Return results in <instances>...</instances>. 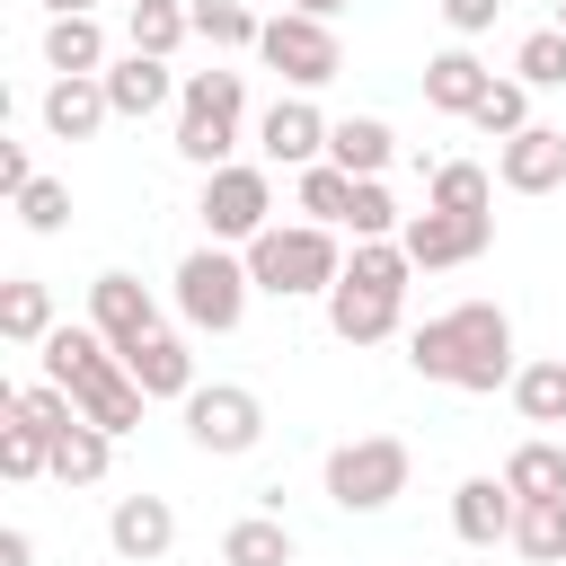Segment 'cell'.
I'll return each mask as SVG.
<instances>
[{"instance_id":"cell-17","label":"cell","mask_w":566,"mask_h":566,"mask_svg":"<svg viewBox=\"0 0 566 566\" xmlns=\"http://www.w3.org/2000/svg\"><path fill=\"white\" fill-rule=\"evenodd\" d=\"M513 513H522V495H513L504 478H460V486H451V531H460L469 548L513 539Z\"/></svg>"},{"instance_id":"cell-41","label":"cell","mask_w":566,"mask_h":566,"mask_svg":"<svg viewBox=\"0 0 566 566\" xmlns=\"http://www.w3.org/2000/svg\"><path fill=\"white\" fill-rule=\"evenodd\" d=\"M0 566H35V539L27 531H0Z\"/></svg>"},{"instance_id":"cell-42","label":"cell","mask_w":566,"mask_h":566,"mask_svg":"<svg viewBox=\"0 0 566 566\" xmlns=\"http://www.w3.org/2000/svg\"><path fill=\"white\" fill-rule=\"evenodd\" d=\"M292 9H301V18H327V27H336V18L354 9V0H292Z\"/></svg>"},{"instance_id":"cell-34","label":"cell","mask_w":566,"mask_h":566,"mask_svg":"<svg viewBox=\"0 0 566 566\" xmlns=\"http://www.w3.org/2000/svg\"><path fill=\"white\" fill-rule=\"evenodd\" d=\"M478 133H495V142H513L522 124H531V80H495L486 97H478V115H469Z\"/></svg>"},{"instance_id":"cell-9","label":"cell","mask_w":566,"mask_h":566,"mask_svg":"<svg viewBox=\"0 0 566 566\" xmlns=\"http://www.w3.org/2000/svg\"><path fill=\"white\" fill-rule=\"evenodd\" d=\"M256 53H265V71H283L292 88H327V80L345 71V44H336V27H327V18H301V9L265 18Z\"/></svg>"},{"instance_id":"cell-37","label":"cell","mask_w":566,"mask_h":566,"mask_svg":"<svg viewBox=\"0 0 566 566\" xmlns=\"http://www.w3.org/2000/svg\"><path fill=\"white\" fill-rule=\"evenodd\" d=\"M513 80H531V88H566V27H539V35H522V53H513Z\"/></svg>"},{"instance_id":"cell-4","label":"cell","mask_w":566,"mask_h":566,"mask_svg":"<svg viewBox=\"0 0 566 566\" xmlns=\"http://www.w3.org/2000/svg\"><path fill=\"white\" fill-rule=\"evenodd\" d=\"M239 115H248V80L239 71H195L186 88H177V159L186 168H221L230 150H239Z\"/></svg>"},{"instance_id":"cell-10","label":"cell","mask_w":566,"mask_h":566,"mask_svg":"<svg viewBox=\"0 0 566 566\" xmlns=\"http://www.w3.org/2000/svg\"><path fill=\"white\" fill-rule=\"evenodd\" d=\"M398 248H407L424 274H433V265H478V256L495 248V212H442V203H424V212H407Z\"/></svg>"},{"instance_id":"cell-25","label":"cell","mask_w":566,"mask_h":566,"mask_svg":"<svg viewBox=\"0 0 566 566\" xmlns=\"http://www.w3.org/2000/svg\"><path fill=\"white\" fill-rule=\"evenodd\" d=\"M0 336H9V345H44V336H53V292H44L35 274L0 283Z\"/></svg>"},{"instance_id":"cell-27","label":"cell","mask_w":566,"mask_h":566,"mask_svg":"<svg viewBox=\"0 0 566 566\" xmlns=\"http://www.w3.org/2000/svg\"><path fill=\"white\" fill-rule=\"evenodd\" d=\"M44 62L53 71H106V27L80 9V18H53L44 27Z\"/></svg>"},{"instance_id":"cell-31","label":"cell","mask_w":566,"mask_h":566,"mask_svg":"<svg viewBox=\"0 0 566 566\" xmlns=\"http://www.w3.org/2000/svg\"><path fill=\"white\" fill-rule=\"evenodd\" d=\"M513 407L531 424H566V363H522L513 371Z\"/></svg>"},{"instance_id":"cell-23","label":"cell","mask_w":566,"mask_h":566,"mask_svg":"<svg viewBox=\"0 0 566 566\" xmlns=\"http://www.w3.org/2000/svg\"><path fill=\"white\" fill-rule=\"evenodd\" d=\"M221 566H292V531L283 513H248L221 531Z\"/></svg>"},{"instance_id":"cell-3","label":"cell","mask_w":566,"mask_h":566,"mask_svg":"<svg viewBox=\"0 0 566 566\" xmlns=\"http://www.w3.org/2000/svg\"><path fill=\"white\" fill-rule=\"evenodd\" d=\"M248 274L274 301H310V292H336L345 256H336V230L327 221H265L248 239Z\"/></svg>"},{"instance_id":"cell-5","label":"cell","mask_w":566,"mask_h":566,"mask_svg":"<svg viewBox=\"0 0 566 566\" xmlns=\"http://www.w3.org/2000/svg\"><path fill=\"white\" fill-rule=\"evenodd\" d=\"M407 469H416V451L398 433H354V442L327 451V504L336 513H380V504L407 495Z\"/></svg>"},{"instance_id":"cell-35","label":"cell","mask_w":566,"mask_h":566,"mask_svg":"<svg viewBox=\"0 0 566 566\" xmlns=\"http://www.w3.org/2000/svg\"><path fill=\"white\" fill-rule=\"evenodd\" d=\"M9 203H18V221H27L35 239H53V230L71 221V186H62V177H27V186H18Z\"/></svg>"},{"instance_id":"cell-33","label":"cell","mask_w":566,"mask_h":566,"mask_svg":"<svg viewBox=\"0 0 566 566\" xmlns=\"http://www.w3.org/2000/svg\"><path fill=\"white\" fill-rule=\"evenodd\" d=\"M195 35H203L212 53H239V44H256V35H265V18H248L239 0H195Z\"/></svg>"},{"instance_id":"cell-20","label":"cell","mask_w":566,"mask_h":566,"mask_svg":"<svg viewBox=\"0 0 566 566\" xmlns=\"http://www.w3.org/2000/svg\"><path fill=\"white\" fill-rule=\"evenodd\" d=\"M124 363H133L142 398H195V354H186V336H168V327H159V336H142Z\"/></svg>"},{"instance_id":"cell-44","label":"cell","mask_w":566,"mask_h":566,"mask_svg":"<svg viewBox=\"0 0 566 566\" xmlns=\"http://www.w3.org/2000/svg\"><path fill=\"white\" fill-rule=\"evenodd\" d=\"M557 27H566V0H557Z\"/></svg>"},{"instance_id":"cell-26","label":"cell","mask_w":566,"mask_h":566,"mask_svg":"<svg viewBox=\"0 0 566 566\" xmlns=\"http://www.w3.org/2000/svg\"><path fill=\"white\" fill-rule=\"evenodd\" d=\"M186 35H195V9H177V0H133V18H124V44H133V53H159V62H168Z\"/></svg>"},{"instance_id":"cell-40","label":"cell","mask_w":566,"mask_h":566,"mask_svg":"<svg viewBox=\"0 0 566 566\" xmlns=\"http://www.w3.org/2000/svg\"><path fill=\"white\" fill-rule=\"evenodd\" d=\"M27 177H35V168H27V142H0V186H9V195H18V186H27Z\"/></svg>"},{"instance_id":"cell-18","label":"cell","mask_w":566,"mask_h":566,"mask_svg":"<svg viewBox=\"0 0 566 566\" xmlns=\"http://www.w3.org/2000/svg\"><path fill=\"white\" fill-rule=\"evenodd\" d=\"M486 88H495V71H486L469 44H451V53L424 62V106H433V115H478Z\"/></svg>"},{"instance_id":"cell-30","label":"cell","mask_w":566,"mask_h":566,"mask_svg":"<svg viewBox=\"0 0 566 566\" xmlns=\"http://www.w3.org/2000/svg\"><path fill=\"white\" fill-rule=\"evenodd\" d=\"M424 203H442V212H486V203H495V177H486L478 159H442L433 186H424Z\"/></svg>"},{"instance_id":"cell-22","label":"cell","mask_w":566,"mask_h":566,"mask_svg":"<svg viewBox=\"0 0 566 566\" xmlns=\"http://www.w3.org/2000/svg\"><path fill=\"white\" fill-rule=\"evenodd\" d=\"M106 469H115V433L80 416V424H71V433L53 442V478H62V486H97Z\"/></svg>"},{"instance_id":"cell-1","label":"cell","mask_w":566,"mask_h":566,"mask_svg":"<svg viewBox=\"0 0 566 566\" xmlns=\"http://www.w3.org/2000/svg\"><path fill=\"white\" fill-rule=\"evenodd\" d=\"M407 363H416V380H442V389H469V398L513 389V371H522L513 363V318L495 301H460V310L424 318L407 336Z\"/></svg>"},{"instance_id":"cell-43","label":"cell","mask_w":566,"mask_h":566,"mask_svg":"<svg viewBox=\"0 0 566 566\" xmlns=\"http://www.w3.org/2000/svg\"><path fill=\"white\" fill-rule=\"evenodd\" d=\"M44 9H53V18H80V9H97V0H44Z\"/></svg>"},{"instance_id":"cell-8","label":"cell","mask_w":566,"mask_h":566,"mask_svg":"<svg viewBox=\"0 0 566 566\" xmlns=\"http://www.w3.org/2000/svg\"><path fill=\"white\" fill-rule=\"evenodd\" d=\"M186 433H195V451H212V460H239V451H256L265 442V398L256 389H239V380H195V398H186Z\"/></svg>"},{"instance_id":"cell-12","label":"cell","mask_w":566,"mask_h":566,"mask_svg":"<svg viewBox=\"0 0 566 566\" xmlns=\"http://www.w3.org/2000/svg\"><path fill=\"white\" fill-rule=\"evenodd\" d=\"M327 133H336V124H327L310 97H274L265 124H256V150H265L274 168H318V159H327Z\"/></svg>"},{"instance_id":"cell-36","label":"cell","mask_w":566,"mask_h":566,"mask_svg":"<svg viewBox=\"0 0 566 566\" xmlns=\"http://www.w3.org/2000/svg\"><path fill=\"white\" fill-rule=\"evenodd\" d=\"M9 407H18V416H27V424H35V433H53V442H62V433H71V424H80V398H71V389H62V380H35V389H18V398H9Z\"/></svg>"},{"instance_id":"cell-39","label":"cell","mask_w":566,"mask_h":566,"mask_svg":"<svg viewBox=\"0 0 566 566\" xmlns=\"http://www.w3.org/2000/svg\"><path fill=\"white\" fill-rule=\"evenodd\" d=\"M495 9H504V0H442V27H451V35H486Z\"/></svg>"},{"instance_id":"cell-11","label":"cell","mask_w":566,"mask_h":566,"mask_svg":"<svg viewBox=\"0 0 566 566\" xmlns=\"http://www.w3.org/2000/svg\"><path fill=\"white\" fill-rule=\"evenodd\" d=\"M88 327H97L115 354H133L142 336H159V301L142 292V274H115V265H106V274L88 283Z\"/></svg>"},{"instance_id":"cell-16","label":"cell","mask_w":566,"mask_h":566,"mask_svg":"<svg viewBox=\"0 0 566 566\" xmlns=\"http://www.w3.org/2000/svg\"><path fill=\"white\" fill-rule=\"evenodd\" d=\"M106 115H115L106 71H62V80L44 88V133H53V142H88Z\"/></svg>"},{"instance_id":"cell-29","label":"cell","mask_w":566,"mask_h":566,"mask_svg":"<svg viewBox=\"0 0 566 566\" xmlns=\"http://www.w3.org/2000/svg\"><path fill=\"white\" fill-rule=\"evenodd\" d=\"M504 486H513L522 504H531V495H566V451H557V442H513Z\"/></svg>"},{"instance_id":"cell-7","label":"cell","mask_w":566,"mask_h":566,"mask_svg":"<svg viewBox=\"0 0 566 566\" xmlns=\"http://www.w3.org/2000/svg\"><path fill=\"white\" fill-rule=\"evenodd\" d=\"M195 212H203V230H212L221 248H230V239L248 248V239L274 221V177L248 168V159H221V168H203V203H195Z\"/></svg>"},{"instance_id":"cell-15","label":"cell","mask_w":566,"mask_h":566,"mask_svg":"<svg viewBox=\"0 0 566 566\" xmlns=\"http://www.w3.org/2000/svg\"><path fill=\"white\" fill-rule=\"evenodd\" d=\"M495 186H513V195L566 186V133H557V124H522V133L495 150Z\"/></svg>"},{"instance_id":"cell-6","label":"cell","mask_w":566,"mask_h":566,"mask_svg":"<svg viewBox=\"0 0 566 566\" xmlns=\"http://www.w3.org/2000/svg\"><path fill=\"white\" fill-rule=\"evenodd\" d=\"M248 292H256V274H248V256H230L221 239L177 265V318L203 327V336H230V327L248 318Z\"/></svg>"},{"instance_id":"cell-32","label":"cell","mask_w":566,"mask_h":566,"mask_svg":"<svg viewBox=\"0 0 566 566\" xmlns=\"http://www.w3.org/2000/svg\"><path fill=\"white\" fill-rule=\"evenodd\" d=\"M0 469L27 486V478H53V433H35L18 407H9V424H0Z\"/></svg>"},{"instance_id":"cell-28","label":"cell","mask_w":566,"mask_h":566,"mask_svg":"<svg viewBox=\"0 0 566 566\" xmlns=\"http://www.w3.org/2000/svg\"><path fill=\"white\" fill-rule=\"evenodd\" d=\"M354 168H336V159H318V168H301V212L310 221H327V230H345L354 221Z\"/></svg>"},{"instance_id":"cell-2","label":"cell","mask_w":566,"mask_h":566,"mask_svg":"<svg viewBox=\"0 0 566 566\" xmlns=\"http://www.w3.org/2000/svg\"><path fill=\"white\" fill-rule=\"evenodd\" d=\"M44 380H62V389L80 398V416L106 424L115 442L142 424V380H133V363H124L97 327H53V336H44Z\"/></svg>"},{"instance_id":"cell-19","label":"cell","mask_w":566,"mask_h":566,"mask_svg":"<svg viewBox=\"0 0 566 566\" xmlns=\"http://www.w3.org/2000/svg\"><path fill=\"white\" fill-rule=\"evenodd\" d=\"M106 97H115V115L142 124V115H159V106L177 97V71H168L159 53H133V44H124V62H106Z\"/></svg>"},{"instance_id":"cell-13","label":"cell","mask_w":566,"mask_h":566,"mask_svg":"<svg viewBox=\"0 0 566 566\" xmlns=\"http://www.w3.org/2000/svg\"><path fill=\"white\" fill-rule=\"evenodd\" d=\"M398 310H407V292L363 283V274H336V292H327V327H336L345 345H380V336H398Z\"/></svg>"},{"instance_id":"cell-24","label":"cell","mask_w":566,"mask_h":566,"mask_svg":"<svg viewBox=\"0 0 566 566\" xmlns=\"http://www.w3.org/2000/svg\"><path fill=\"white\" fill-rule=\"evenodd\" d=\"M513 548H522L531 566H566V495H531V504L513 513Z\"/></svg>"},{"instance_id":"cell-38","label":"cell","mask_w":566,"mask_h":566,"mask_svg":"<svg viewBox=\"0 0 566 566\" xmlns=\"http://www.w3.org/2000/svg\"><path fill=\"white\" fill-rule=\"evenodd\" d=\"M345 230H354V239H389V230H407V212L389 203V186H380V177H363V186H354V221H345Z\"/></svg>"},{"instance_id":"cell-21","label":"cell","mask_w":566,"mask_h":566,"mask_svg":"<svg viewBox=\"0 0 566 566\" xmlns=\"http://www.w3.org/2000/svg\"><path fill=\"white\" fill-rule=\"evenodd\" d=\"M389 150H398V133H389L380 115H345V124L327 133V159H336V168H354V177H380V168H389Z\"/></svg>"},{"instance_id":"cell-14","label":"cell","mask_w":566,"mask_h":566,"mask_svg":"<svg viewBox=\"0 0 566 566\" xmlns=\"http://www.w3.org/2000/svg\"><path fill=\"white\" fill-rule=\"evenodd\" d=\"M106 539H115L124 566H159V557L177 548V513H168V495H115Z\"/></svg>"}]
</instances>
